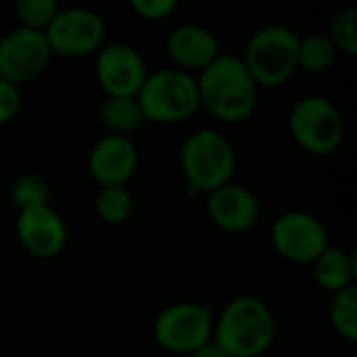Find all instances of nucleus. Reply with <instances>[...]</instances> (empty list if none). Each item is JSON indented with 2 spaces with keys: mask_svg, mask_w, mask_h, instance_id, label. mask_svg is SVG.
Instances as JSON below:
<instances>
[{
  "mask_svg": "<svg viewBox=\"0 0 357 357\" xmlns=\"http://www.w3.org/2000/svg\"><path fill=\"white\" fill-rule=\"evenodd\" d=\"M201 107L224 123H241L257 109V84L241 56L218 54L199 71Z\"/></svg>",
  "mask_w": 357,
  "mask_h": 357,
  "instance_id": "nucleus-1",
  "label": "nucleus"
},
{
  "mask_svg": "<svg viewBox=\"0 0 357 357\" xmlns=\"http://www.w3.org/2000/svg\"><path fill=\"white\" fill-rule=\"evenodd\" d=\"M230 357H261L276 339V318L266 301L238 295L213 320L211 337Z\"/></svg>",
  "mask_w": 357,
  "mask_h": 357,
  "instance_id": "nucleus-2",
  "label": "nucleus"
},
{
  "mask_svg": "<svg viewBox=\"0 0 357 357\" xmlns=\"http://www.w3.org/2000/svg\"><path fill=\"white\" fill-rule=\"evenodd\" d=\"M180 165L188 190L209 195L232 182L236 155L230 140L218 130H197L182 144Z\"/></svg>",
  "mask_w": 357,
  "mask_h": 357,
  "instance_id": "nucleus-3",
  "label": "nucleus"
},
{
  "mask_svg": "<svg viewBox=\"0 0 357 357\" xmlns=\"http://www.w3.org/2000/svg\"><path fill=\"white\" fill-rule=\"evenodd\" d=\"M243 63L257 88H278L299 69V36L287 25H266L251 36Z\"/></svg>",
  "mask_w": 357,
  "mask_h": 357,
  "instance_id": "nucleus-4",
  "label": "nucleus"
},
{
  "mask_svg": "<svg viewBox=\"0 0 357 357\" xmlns=\"http://www.w3.org/2000/svg\"><path fill=\"white\" fill-rule=\"evenodd\" d=\"M136 98L144 119L155 123L186 121L201 107L197 79L176 67L149 73Z\"/></svg>",
  "mask_w": 357,
  "mask_h": 357,
  "instance_id": "nucleus-5",
  "label": "nucleus"
},
{
  "mask_svg": "<svg viewBox=\"0 0 357 357\" xmlns=\"http://www.w3.org/2000/svg\"><path fill=\"white\" fill-rule=\"evenodd\" d=\"M295 142L312 155L335 153L345 138V123L339 109L324 96L301 98L289 115Z\"/></svg>",
  "mask_w": 357,
  "mask_h": 357,
  "instance_id": "nucleus-6",
  "label": "nucleus"
},
{
  "mask_svg": "<svg viewBox=\"0 0 357 357\" xmlns=\"http://www.w3.org/2000/svg\"><path fill=\"white\" fill-rule=\"evenodd\" d=\"M153 337L169 354L188 356L213 337V314L209 305L178 301L163 307L153 322Z\"/></svg>",
  "mask_w": 357,
  "mask_h": 357,
  "instance_id": "nucleus-7",
  "label": "nucleus"
},
{
  "mask_svg": "<svg viewBox=\"0 0 357 357\" xmlns=\"http://www.w3.org/2000/svg\"><path fill=\"white\" fill-rule=\"evenodd\" d=\"M52 54L79 59L102 48L107 25L102 17L90 8H59L50 25L44 29Z\"/></svg>",
  "mask_w": 357,
  "mask_h": 357,
  "instance_id": "nucleus-8",
  "label": "nucleus"
},
{
  "mask_svg": "<svg viewBox=\"0 0 357 357\" xmlns=\"http://www.w3.org/2000/svg\"><path fill=\"white\" fill-rule=\"evenodd\" d=\"M270 238L280 257L299 266L314 264L318 255L331 245L324 224L316 215L299 209L282 213L274 222Z\"/></svg>",
  "mask_w": 357,
  "mask_h": 357,
  "instance_id": "nucleus-9",
  "label": "nucleus"
},
{
  "mask_svg": "<svg viewBox=\"0 0 357 357\" xmlns=\"http://www.w3.org/2000/svg\"><path fill=\"white\" fill-rule=\"evenodd\" d=\"M50 56L44 31L19 25L0 40V77L15 86L27 84L46 69Z\"/></svg>",
  "mask_w": 357,
  "mask_h": 357,
  "instance_id": "nucleus-10",
  "label": "nucleus"
},
{
  "mask_svg": "<svg viewBox=\"0 0 357 357\" xmlns=\"http://www.w3.org/2000/svg\"><path fill=\"white\" fill-rule=\"evenodd\" d=\"M149 71L142 54L121 42L107 44L96 56V82L107 96H138Z\"/></svg>",
  "mask_w": 357,
  "mask_h": 357,
  "instance_id": "nucleus-11",
  "label": "nucleus"
},
{
  "mask_svg": "<svg viewBox=\"0 0 357 357\" xmlns=\"http://www.w3.org/2000/svg\"><path fill=\"white\" fill-rule=\"evenodd\" d=\"M15 232L21 247L38 259L59 257L67 245V226L50 205L21 209Z\"/></svg>",
  "mask_w": 357,
  "mask_h": 357,
  "instance_id": "nucleus-12",
  "label": "nucleus"
},
{
  "mask_svg": "<svg viewBox=\"0 0 357 357\" xmlns=\"http://www.w3.org/2000/svg\"><path fill=\"white\" fill-rule=\"evenodd\" d=\"M138 167V149L128 136L107 134L94 142L88 155L90 176L100 186H126Z\"/></svg>",
  "mask_w": 357,
  "mask_h": 357,
  "instance_id": "nucleus-13",
  "label": "nucleus"
},
{
  "mask_svg": "<svg viewBox=\"0 0 357 357\" xmlns=\"http://www.w3.org/2000/svg\"><path fill=\"white\" fill-rule=\"evenodd\" d=\"M207 213L220 230L241 234L257 224L261 207L253 190L228 182L207 195Z\"/></svg>",
  "mask_w": 357,
  "mask_h": 357,
  "instance_id": "nucleus-14",
  "label": "nucleus"
},
{
  "mask_svg": "<svg viewBox=\"0 0 357 357\" xmlns=\"http://www.w3.org/2000/svg\"><path fill=\"white\" fill-rule=\"evenodd\" d=\"M165 50L176 69L190 73L201 71L220 54V42L209 27L184 23L167 36Z\"/></svg>",
  "mask_w": 357,
  "mask_h": 357,
  "instance_id": "nucleus-15",
  "label": "nucleus"
},
{
  "mask_svg": "<svg viewBox=\"0 0 357 357\" xmlns=\"http://www.w3.org/2000/svg\"><path fill=\"white\" fill-rule=\"evenodd\" d=\"M312 266H314V278L324 291L339 293L347 287H354V280H356L354 253H347L341 247L328 245Z\"/></svg>",
  "mask_w": 357,
  "mask_h": 357,
  "instance_id": "nucleus-16",
  "label": "nucleus"
},
{
  "mask_svg": "<svg viewBox=\"0 0 357 357\" xmlns=\"http://www.w3.org/2000/svg\"><path fill=\"white\" fill-rule=\"evenodd\" d=\"M98 117L100 123L109 130V134L119 136L136 132L146 121L136 96H107L100 105Z\"/></svg>",
  "mask_w": 357,
  "mask_h": 357,
  "instance_id": "nucleus-17",
  "label": "nucleus"
},
{
  "mask_svg": "<svg viewBox=\"0 0 357 357\" xmlns=\"http://www.w3.org/2000/svg\"><path fill=\"white\" fill-rule=\"evenodd\" d=\"M337 46L328 33L312 31L299 38V67L310 73H324L337 61Z\"/></svg>",
  "mask_w": 357,
  "mask_h": 357,
  "instance_id": "nucleus-18",
  "label": "nucleus"
},
{
  "mask_svg": "<svg viewBox=\"0 0 357 357\" xmlns=\"http://www.w3.org/2000/svg\"><path fill=\"white\" fill-rule=\"evenodd\" d=\"M331 324L335 333L347 341L356 343L357 341V287H347L339 293H333L331 310H328Z\"/></svg>",
  "mask_w": 357,
  "mask_h": 357,
  "instance_id": "nucleus-19",
  "label": "nucleus"
},
{
  "mask_svg": "<svg viewBox=\"0 0 357 357\" xmlns=\"http://www.w3.org/2000/svg\"><path fill=\"white\" fill-rule=\"evenodd\" d=\"M96 215L105 224H123L134 211V199L126 186H100L94 199Z\"/></svg>",
  "mask_w": 357,
  "mask_h": 357,
  "instance_id": "nucleus-20",
  "label": "nucleus"
},
{
  "mask_svg": "<svg viewBox=\"0 0 357 357\" xmlns=\"http://www.w3.org/2000/svg\"><path fill=\"white\" fill-rule=\"evenodd\" d=\"M10 201L17 207V211L38 207V205H48L50 188H48V184H46V180L42 176L23 174L10 186Z\"/></svg>",
  "mask_w": 357,
  "mask_h": 357,
  "instance_id": "nucleus-21",
  "label": "nucleus"
},
{
  "mask_svg": "<svg viewBox=\"0 0 357 357\" xmlns=\"http://www.w3.org/2000/svg\"><path fill=\"white\" fill-rule=\"evenodd\" d=\"M15 13L21 27L44 31L59 13V0H15Z\"/></svg>",
  "mask_w": 357,
  "mask_h": 357,
  "instance_id": "nucleus-22",
  "label": "nucleus"
},
{
  "mask_svg": "<svg viewBox=\"0 0 357 357\" xmlns=\"http://www.w3.org/2000/svg\"><path fill=\"white\" fill-rule=\"evenodd\" d=\"M331 40L335 42L337 50L356 56L357 54V8L341 10L331 23Z\"/></svg>",
  "mask_w": 357,
  "mask_h": 357,
  "instance_id": "nucleus-23",
  "label": "nucleus"
},
{
  "mask_svg": "<svg viewBox=\"0 0 357 357\" xmlns=\"http://www.w3.org/2000/svg\"><path fill=\"white\" fill-rule=\"evenodd\" d=\"M180 0H130L134 13L146 21H161L169 17Z\"/></svg>",
  "mask_w": 357,
  "mask_h": 357,
  "instance_id": "nucleus-24",
  "label": "nucleus"
},
{
  "mask_svg": "<svg viewBox=\"0 0 357 357\" xmlns=\"http://www.w3.org/2000/svg\"><path fill=\"white\" fill-rule=\"evenodd\" d=\"M21 109V92L19 86L0 77V126L8 123L17 117Z\"/></svg>",
  "mask_w": 357,
  "mask_h": 357,
  "instance_id": "nucleus-25",
  "label": "nucleus"
},
{
  "mask_svg": "<svg viewBox=\"0 0 357 357\" xmlns=\"http://www.w3.org/2000/svg\"><path fill=\"white\" fill-rule=\"evenodd\" d=\"M186 357H230L213 339H209L207 343H203L201 347H197L195 351H190Z\"/></svg>",
  "mask_w": 357,
  "mask_h": 357,
  "instance_id": "nucleus-26",
  "label": "nucleus"
}]
</instances>
